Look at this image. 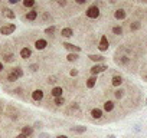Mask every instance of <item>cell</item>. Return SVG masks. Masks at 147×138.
Returning <instances> with one entry per match:
<instances>
[{"instance_id": "6da1fadb", "label": "cell", "mask_w": 147, "mask_h": 138, "mask_svg": "<svg viewBox=\"0 0 147 138\" xmlns=\"http://www.w3.org/2000/svg\"><path fill=\"white\" fill-rule=\"evenodd\" d=\"M100 6H101V3H92L88 9H87V12H85V15H87V17H90V19H97V17H100V13H101V10H100Z\"/></svg>"}, {"instance_id": "7a4b0ae2", "label": "cell", "mask_w": 147, "mask_h": 138, "mask_svg": "<svg viewBox=\"0 0 147 138\" xmlns=\"http://www.w3.org/2000/svg\"><path fill=\"white\" fill-rule=\"evenodd\" d=\"M108 66L107 65H94L91 69H90V72L92 74V75H98V74H104L105 71H108Z\"/></svg>"}, {"instance_id": "3957f363", "label": "cell", "mask_w": 147, "mask_h": 138, "mask_svg": "<svg viewBox=\"0 0 147 138\" xmlns=\"http://www.w3.org/2000/svg\"><path fill=\"white\" fill-rule=\"evenodd\" d=\"M108 48H110V42H108L107 35H101V39H100V43H98V49L101 52H105V50H108Z\"/></svg>"}, {"instance_id": "277c9868", "label": "cell", "mask_w": 147, "mask_h": 138, "mask_svg": "<svg viewBox=\"0 0 147 138\" xmlns=\"http://www.w3.org/2000/svg\"><path fill=\"white\" fill-rule=\"evenodd\" d=\"M16 30V25H5V26H2V29H0V33L2 35H12L13 32Z\"/></svg>"}, {"instance_id": "5b68a950", "label": "cell", "mask_w": 147, "mask_h": 138, "mask_svg": "<svg viewBox=\"0 0 147 138\" xmlns=\"http://www.w3.org/2000/svg\"><path fill=\"white\" fill-rule=\"evenodd\" d=\"M42 98H43V91H42V89H35V91L32 92V99H33V101L39 102V101H42Z\"/></svg>"}, {"instance_id": "8992f818", "label": "cell", "mask_w": 147, "mask_h": 138, "mask_svg": "<svg viewBox=\"0 0 147 138\" xmlns=\"http://www.w3.org/2000/svg\"><path fill=\"white\" fill-rule=\"evenodd\" d=\"M62 94H63L62 86H55V88H52V91H51V95H52L53 98H61Z\"/></svg>"}, {"instance_id": "52a82bcc", "label": "cell", "mask_w": 147, "mask_h": 138, "mask_svg": "<svg viewBox=\"0 0 147 138\" xmlns=\"http://www.w3.org/2000/svg\"><path fill=\"white\" fill-rule=\"evenodd\" d=\"M28 20H30V22H33V20H36L38 19V10L36 9H32V10H29L28 13H26V16H25Z\"/></svg>"}, {"instance_id": "ba28073f", "label": "cell", "mask_w": 147, "mask_h": 138, "mask_svg": "<svg viewBox=\"0 0 147 138\" xmlns=\"http://www.w3.org/2000/svg\"><path fill=\"white\" fill-rule=\"evenodd\" d=\"M46 46H48V42H46L45 39H38V40L35 42V48H36L38 50H43Z\"/></svg>"}, {"instance_id": "9c48e42d", "label": "cell", "mask_w": 147, "mask_h": 138, "mask_svg": "<svg viewBox=\"0 0 147 138\" xmlns=\"http://www.w3.org/2000/svg\"><path fill=\"white\" fill-rule=\"evenodd\" d=\"M30 55H32V50L28 46H25V48L20 49V58L22 59H28V58H30Z\"/></svg>"}, {"instance_id": "30bf717a", "label": "cell", "mask_w": 147, "mask_h": 138, "mask_svg": "<svg viewBox=\"0 0 147 138\" xmlns=\"http://www.w3.org/2000/svg\"><path fill=\"white\" fill-rule=\"evenodd\" d=\"M97 81H98V78H97V75H92L91 78H88L87 79V88H94L95 85H97Z\"/></svg>"}, {"instance_id": "8fae6325", "label": "cell", "mask_w": 147, "mask_h": 138, "mask_svg": "<svg viewBox=\"0 0 147 138\" xmlns=\"http://www.w3.org/2000/svg\"><path fill=\"white\" fill-rule=\"evenodd\" d=\"M61 35H62V38H72L74 36V30L71 27H63L61 30Z\"/></svg>"}, {"instance_id": "7c38bea8", "label": "cell", "mask_w": 147, "mask_h": 138, "mask_svg": "<svg viewBox=\"0 0 147 138\" xmlns=\"http://www.w3.org/2000/svg\"><path fill=\"white\" fill-rule=\"evenodd\" d=\"M22 134L26 135V137H30L33 134V128L29 127V125H25V127H22Z\"/></svg>"}, {"instance_id": "4fadbf2b", "label": "cell", "mask_w": 147, "mask_h": 138, "mask_svg": "<svg viewBox=\"0 0 147 138\" xmlns=\"http://www.w3.org/2000/svg\"><path fill=\"white\" fill-rule=\"evenodd\" d=\"M90 59L92 62H104L105 60V58L102 55H90Z\"/></svg>"}, {"instance_id": "5bb4252c", "label": "cell", "mask_w": 147, "mask_h": 138, "mask_svg": "<svg viewBox=\"0 0 147 138\" xmlns=\"http://www.w3.org/2000/svg\"><path fill=\"white\" fill-rule=\"evenodd\" d=\"M62 46H63V48H66L68 50H75V52H80V50H81V48H80V46H74V45H71V43H63Z\"/></svg>"}, {"instance_id": "9a60e30c", "label": "cell", "mask_w": 147, "mask_h": 138, "mask_svg": "<svg viewBox=\"0 0 147 138\" xmlns=\"http://www.w3.org/2000/svg\"><path fill=\"white\" fill-rule=\"evenodd\" d=\"M40 20H42L43 23H46V22H51L52 17H51V15H49L48 12H43V13L40 15Z\"/></svg>"}, {"instance_id": "2e32d148", "label": "cell", "mask_w": 147, "mask_h": 138, "mask_svg": "<svg viewBox=\"0 0 147 138\" xmlns=\"http://www.w3.org/2000/svg\"><path fill=\"white\" fill-rule=\"evenodd\" d=\"M3 15H5L6 17H9V19H15V17H16V15H15L10 9H3Z\"/></svg>"}, {"instance_id": "e0dca14e", "label": "cell", "mask_w": 147, "mask_h": 138, "mask_svg": "<svg viewBox=\"0 0 147 138\" xmlns=\"http://www.w3.org/2000/svg\"><path fill=\"white\" fill-rule=\"evenodd\" d=\"M6 79H7V82H16L19 78H18V76L13 74V71H10V72L7 74V78H6Z\"/></svg>"}, {"instance_id": "ac0fdd59", "label": "cell", "mask_w": 147, "mask_h": 138, "mask_svg": "<svg viewBox=\"0 0 147 138\" xmlns=\"http://www.w3.org/2000/svg\"><path fill=\"white\" fill-rule=\"evenodd\" d=\"M71 131H72V132H77V134H81V132H85L87 128H85V127H72Z\"/></svg>"}, {"instance_id": "d6986e66", "label": "cell", "mask_w": 147, "mask_h": 138, "mask_svg": "<svg viewBox=\"0 0 147 138\" xmlns=\"http://www.w3.org/2000/svg\"><path fill=\"white\" fill-rule=\"evenodd\" d=\"M23 6L25 7H36V2H35V0H25Z\"/></svg>"}, {"instance_id": "ffe728a7", "label": "cell", "mask_w": 147, "mask_h": 138, "mask_svg": "<svg viewBox=\"0 0 147 138\" xmlns=\"http://www.w3.org/2000/svg\"><path fill=\"white\" fill-rule=\"evenodd\" d=\"M12 71H13V74H15L18 78H22V76H23V71H22V68H19V66H18V68H13Z\"/></svg>"}, {"instance_id": "44dd1931", "label": "cell", "mask_w": 147, "mask_h": 138, "mask_svg": "<svg viewBox=\"0 0 147 138\" xmlns=\"http://www.w3.org/2000/svg\"><path fill=\"white\" fill-rule=\"evenodd\" d=\"M53 104L56 105V107H62L63 104H65V99L61 96V98H53Z\"/></svg>"}, {"instance_id": "7402d4cb", "label": "cell", "mask_w": 147, "mask_h": 138, "mask_svg": "<svg viewBox=\"0 0 147 138\" xmlns=\"http://www.w3.org/2000/svg\"><path fill=\"white\" fill-rule=\"evenodd\" d=\"M7 112L10 114L12 118H18V111L15 112V108H13V107H7Z\"/></svg>"}, {"instance_id": "603a6c76", "label": "cell", "mask_w": 147, "mask_h": 138, "mask_svg": "<svg viewBox=\"0 0 147 138\" xmlns=\"http://www.w3.org/2000/svg\"><path fill=\"white\" fill-rule=\"evenodd\" d=\"M77 59H78V55L77 53H69L68 55V60L69 62H74V60H77Z\"/></svg>"}, {"instance_id": "cb8c5ba5", "label": "cell", "mask_w": 147, "mask_h": 138, "mask_svg": "<svg viewBox=\"0 0 147 138\" xmlns=\"http://www.w3.org/2000/svg\"><path fill=\"white\" fill-rule=\"evenodd\" d=\"M53 32H55V26H52V27H48V29L45 30V33H46L48 36H51V35H53Z\"/></svg>"}, {"instance_id": "d4e9b609", "label": "cell", "mask_w": 147, "mask_h": 138, "mask_svg": "<svg viewBox=\"0 0 147 138\" xmlns=\"http://www.w3.org/2000/svg\"><path fill=\"white\" fill-rule=\"evenodd\" d=\"M56 79H58V76H55V75L49 76V84H55V82H58Z\"/></svg>"}, {"instance_id": "484cf974", "label": "cell", "mask_w": 147, "mask_h": 138, "mask_svg": "<svg viewBox=\"0 0 147 138\" xmlns=\"http://www.w3.org/2000/svg\"><path fill=\"white\" fill-rule=\"evenodd\" d=\"M75 3H77V5H87L88 0H75Z\"/></svg>"}, {"instance_id": "4316f807", "label": "cell", "mask_w": 147, "mask_h": 138, "mask_svg": "<svg viewBox=\"0 0 147 138\" xmlns=\"http://www.w3.org/2000/svg\"><path fill=\"white\" fill-rule=\"evenodd\" d=\"M30 69H32L33 72H35V71H38V65H32V66H30Z\"/></svg>"}, {"instance_id": "83f0119b", "label": "cell", "mask_w": 147, "mask_h": 138, "mask_svg": "<svg viewBox=\"0 0 147 138\" xmlns=\"http://www.w3.org/2000/svg\"><path fill=\"white\" fill-rule=\"evenodd\" d=\"M16 138H28V137H26V135H23V134H19Z\"/></svg>"}, {"instance_id": "f1b7e54d", "label": "cell", "mask_w": 147, "mask_h": 138, "mask_svg": "<svg viewBox=\"0 0 147 138\" xmlns=\"http://www.w3.org/2000/svg\"><path fill=\"white\" fill-rule=\"evenodd\" d=\"M77 74H78V72L75 71V69H72V71H71V75H77Z\"/></svg>"}, {"instance_id": "f546056e", "label": "cell", "mask_w": 147, "mask_h": 138, "mask_svg": "<svg viewBox=\"0 0 147 138\" xmlns=\"http://www.w3.org/2000/svg\"><path fill=\"white\" fill-rule=\"evenodd\" d=\"M3 69H5V66H3V63H2V62H0V72H2Z\"/></svg>"}, {"instance_id": "4dcf8cb0", "label": "cell", "mask_w": 147, "mask_h": 138, "mask_svg": "<svg viewBox=\"0 0 147 138\" xmlns=\"http://www.w3.org/2000/svg\"><path fill=\"white\" fill-rule=\"evenodd\" d=\"M58 138H68V137H66V135H59Z\"/></svg>"}, {"instance_id": "1f68e13d", "label": "cell", "mask_w": 147, "mask_h": 138, "mask_svg": "<svg viewBox=\"0 0 147 138\" xmlns=\"http://www.w3.org/2000/svg\"><path fill=\"white\" fill-rule=\"evenodd\" d=\"M107 138H115V137H114V135H110V137H107Z\"/></svg>"}]
</instances>
